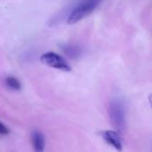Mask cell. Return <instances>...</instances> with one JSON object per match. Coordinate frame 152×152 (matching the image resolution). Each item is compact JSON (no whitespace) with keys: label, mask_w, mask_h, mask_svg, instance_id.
<instances>
[{"label":"cell","mask_w":152,"mask_h":152,"mask_svg":"<svg viewBox=\"0 0 152 152\" xmlns=\"http://www.w3.org/2000/svg\"><path fill=\"white\" fill-rule=\"evenodd\" d=\"M102 2V0H81L71 11L68 17V24H75L90 15Z\"/></svg>","instance_id":"1"},{"label":"cell","mask_w":152,"mask_h":152,"mask_svg":"<svg viewBox=\"0 0 152 152\" xmlns=\"http://www.w3.org/2000/svg\"><path fill=\"white\" fill-rule=\"evenodd\" d=\"M109 116L115 129L119 133L123 132L126 126V108L121 99L116 98L110 102Z\"/></svg>","instance_id":"2"},{"label":"cell","mask_w":152,"mask_h":152,"mask_svg":"<svg viewBox=\"0 0 152 152\" xmlns=\"http://www.w3.org/2000/svg\"><path fill=\"white\" fill-rule=\"evenodd\" d=\"M40 60L44 64H45L48 67H51L59 70L66 71V72H69L71 70V67L69 64V62L62 56L53 52H48V53H44L40 57Z\"/></svg>","instance_id":"3"},{"label":"cell","mask_w":152,"mask_h":152,"mask_svg":"<svg viewBox=\"0 0 152 152\" xmlns=\"http://www.w3.org/2000/svg\"><path fill=\"white\" fill-rule=\"evenodd\" d=\"M101 137L110 146H112L117 151H121L123 148V142L122 138L118 131H110V130H104L100 132Z\"/></svg>","instance_id":"4"},{"label":"cell","mask_w":152,"mask_h":152,"mask_svg":"<svg viewBox=\"0 0 152 152\" xmlns=\"http://www.w3.org/2000/svg\"><path fill=\"white\" fill-rule=\"evenodd\" d=\"M31 139H32L33 147L36 151L41 152L45 150V138L41 133L37 131H34L32 133Z\"/></svg>","instance_id":"5"},{"label":"cell","mask_w":152,"mask_h":152,"mask_svg":"<svg viewBox=\"0 0 152 152\" xmlns=\"http://www.w3.org/2000/svg\"><path fill=\"white\" fill-rule=\"evenodd\" d=\"M5 82H6V85H7L10 88H12V89H13V90L19 91V90H20V88H21V85H20V81H19L16 77H6Z\"/></svg>","instance_id":"6"},{"label":"cell","mask_w":152,"mask_h":152,"mask_svg":"<svg viewBox=\"0 0 152 152\" xmlns=\"http://www.w3.org/2000/svg\"><path fill=\"white\" fill-rule=\"evenodd\" d=\"M64 51L69 56H70L72 58L78 57L80 55V53H81L80 48L77 46H74V45H67Z\"/></svg>","instance_id":"7"},{"label":"cell","mask_w":152,"mask_h":152,"mask_svg":"<svg viewBox=\"0 0 152 152\" xmlns=\"http://www.w3.org/2000/svg\"><path fill=\"white\" fill-rule=\"evenodd\" d=\"M0 134H9V129L0 121Z\"/></svg>","instance_id":"8"},{"label":"cell","mask_w":152,"mask_h":152,"mask_svg":"<svg viewBox=\"0 0 152 152\" xmlns=\"http://www.w3.org/2000/svg\"><path fill=\"white\" fill-rule=\"evenodd\" d=\"M149 102H150L151 106L152 107V94H151L149 95Z\"/></svg>","instance_id":"9"}]
</instances>
